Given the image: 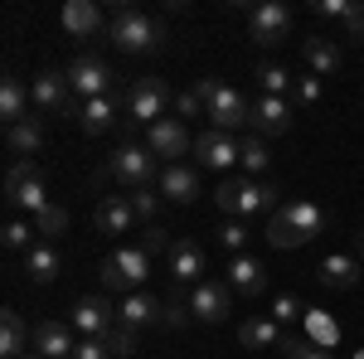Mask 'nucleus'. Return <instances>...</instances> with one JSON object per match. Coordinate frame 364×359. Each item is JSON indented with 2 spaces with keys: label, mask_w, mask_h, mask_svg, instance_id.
Instances as JSON below:
<instances>
[{
  "label": "nucleus",
  "mask_w": 364,
  "mask_h": 359,
  "mask_svg": "<svg viewBox=\"0 0 364 359\" xmlns=\"http://www.w3.org/2000/svg\"><path fill=\"white\" fill-rule=\"evenodd\" d=\"M68 87H73V102H92V97H112L107 87H112V68L102 63V58H73L68 63Z\"/></svg>",
  "instance_id": "7"
},
{
  "label": "nucleus",
  "mask_w": 364,
  "mask_h": 359,
  "mask_svg": "<svg viewBox=\"0 0 364 359\" xmlns=\"http://www.w3.org/2000/svg\"><path fill=\"white\" fill-rule=\"evenodd\" d=\"M195 161L204 170H224L228 175L233 166H243V146L228 136V132H214V127H209L204 136H195Z\"/></svg>",
  "instance_id": "9"
},
{
  "label": "nucleus",
  "mask_w": 364,
  "mask_h": 359,
  "mask_svg": "<svg viewBox=\"0 0 364 359\" xmlns=\"http://www.w3.org/2000/svg\"><path fill=\"white\" fill-rule=\"evenodd\" d=\"M146 272H151V252H141V248H117L112 257H102V267H97L102 286H107V291H127V296L146 286Z\"/></svg>",
  "instance_id": "4"
},
{
  "label": "nucleus",
  "mask_w": 364,
  "mask_h": 359,
  "mask_svg": "<svg viewBox=\"0 0 364 359\" xmlns=\"http://www.w3.org/2000/svg\"><path fill=\"white\" fill-rule=\"evenodd\" d=\"M321 282H326V286H340V291H345V286H355V282H364V272H360V257H326V262H321Z\"/></svg>",
  "instance_id": "31"
},
{
  "label": "nucleus",
  "mask_w": 364,
  "mask_h": 359,
  "mask_svg": "<svg viewBox=\"0 0 364 359\" xmlns=\"http://www.w3.org/2000/svg\"><path fill=\"white\" fill-rule=\"evenodd\" d=\"M146 151L170 161V166H180V156L195 151V136H190V127L180 117H161L156 127H146Z\"/></svg>",
  "instance_id": "6"
},
{
  "label": "nucleus",
  "mask_w": 364,
  "mask_h": 359,
  "mask_svg": "<svg viewBox=\"0 0 364 359\" xmlns=\"http://www.w3.org/2000/svg\"><path fill=\"white\" fill-rule=\"evenodd\" d=\"M190 311H195V321H209V326L228 321V311H233V286H228V282H199L195 291H190Z\"/></svg>",
  "instance_id": "11"
},
{
  "label": "nucleus",
  "mask_w": 364,
  "mask_h": 359,
  "mask_svg": "<svg viewBox=\"0 0 364 359\" xmlns=\"http://www.w3.org/2000/svg\"><path fill=\"white\" fill-rule=\"evenodd\" d=\"M25 345H29V331H25V321H20V311H0V355L20 359V355H29Z\"/></svg>",
  "instance_id": "26"
},
{
  "label": "nucleus",
  "mask_w": 364,
  "mask_h": 359,
  "mask_svg": "<svg viewBox=\"0 0 364 359\" xmlns=\"http://www.w3.org/2000/svg\"><path fill=\"white\" fill-rule=\"evenodd\" d=\"M282 214L291 219V228H296L306 243L316 238V233H321V228H326V214H321V204H311V199H296V204H287Z\"/></svg>",
  "instance_id": "30"
},
{
  "label": "nucleus",
  "mask_w": 364,
  "mask_h": 359,
  "mask_svg": "<svg viewBox=\"0 0 364 359\" xmlns=\"http://www.w3.org/2000/svg\"><path fill=\"white\" fill-rule=\"evenodd\" d=\"M25 272H29V282H54L58 272H63V257H58V248H49V243H34V248L25 252Z\"/></svg>",
  "instance_id": "25"
},
{
  "label": "nucleus",
  "mask_w": 364,
  "mask_h": 359,
  "mask_svg": "<svg viewBox=\"0 0 364 359\" xmlns=\"http://www.w3.org/2000/svg\"><path fill=\"white\" fill-rule=\"evenodd\" d=\"M257 87H262L267 97H287L296 83H291V73H287L282 63H257Z\"/></svg>",
  "instance_id": "32"
},
{
  "label": "nucleus",
  "mask_w": 364,
  "mask_h": 359,
  "mask_svg": "<svg viewBox=\"0 0 364 359\" xmlns=\"http://www.w3.org/2000/svg\"><path fill=\"white\" fill-rule=\"evenodd\" d=\"M252 39L262 44V49H277L291 39V10L277 5V0H262V5H252Z\"/></svg>",
  "instance_id": "8"
},
{
  "label": "nucleus",
  "mask_w": 364,
  "mask_h": 359,
  "mask_svg": "<svg viewBox=\"0 0 364 359\" xmlns=\"http://www.w3.org/2000/svg\"><path fill=\"white\" fill-rule=\"evenodd\" d=\"M34 175H44L39 161H15V166L5 170V185H15V180H34Z\"/></svg>",
  "instance_id": "44"
},
{
  "label": "nucleus",
  "mask_w": 364,
  "mask_h": 359,
  "mask_svg": "<svg viewBox=\"0 0 364 359\" xmlns=\"http://www.w3.org/2000/svg\"><path fill=\"white\" fill-rule=\"evenodd\" d=\"M20 359H44V355H20Z\"/></svg>",
  "instance_id": "51"
},
{
  "label": "nucleus",
  "mask_w": 364,
  "mask_h": 359,
  "mask_svg": "<svg viewBox=\"0 0 364 359\" xmlns=\"http://www.w3.org/2000/svg\"><path fill=\"white\" fill-rule=\"evenodd\" d=\"M267 243H272V248H296V243H306V238H301V233L291 228V219L277 209V214H272V223H267Z\"/></svg>",
  "instance_id": "33"
},
{
  "label": "nucleus",
  "mask_w": 364,
  "mask_h": 359,
  "mask_svg": "<svg viewBox=\"0 0 364 359\" xmlns=\"http://www.w3.org/2000/svg\"><path fill=\"white\" fill-rule=\"evenodd\" d=\"M136 248H141V252H161V248L170 252V233L161 228V223H151V228H146V238H141Z\"/></svg>",
  "instance_id": "41"
},
{
  "label": "nucleus",
  "mask_w": 364,
  "mask_h": 359,
  "mask_svg": "<svg viewBox=\"0 0 364 359\" xmlns=\"http://www.w3.org/2000/svg\"><path fill=\"white\" fill-rule=\"evenodd\" d=\"M68 359H112V350H107L102 340H78V345H73V355H68Z\"/></svg>",
  "instance_id": "43"
},
{
  "label": "nucleus",
  "mask_w": 364,
  "mask_h": 359,
  "mask_svg": "<svg viewBox=\"0 0 364 359\" xmlns=\"http://www.w3.org/2000/svg\"><path fill=\"white\" fill-rule=\"evenodd\" d=\"M214 204H219V214L224 219H238V214H262V209H272L277 204V185H257V180H233L224 175L219 180V190H214Z\"/></svg>",
  "instance_id": "2"
},
{
  "label": "nucleus",
  "mask_w": 364,
  "mask_h": 359,
  "mask_svg": "<svg viewBox=\"0 0 364 359\" xmlns=\"http://www.w3.org/2000/svg\"><path fill=\"white\" fill-rule=\"evenodd\" d=\"M190 316H195V311H190V301H166V316H161V321H166V326H185Z\"/></svg>",
  "instance_id": "46"
},
{
  "label": "nucleus",
  "mask_w": 364,
  "mask_h": 359,
  "mask_svg": "<svg viewBox=\"0 0 364 359\" xmlns=\"http://www.w3.org/2000/svg\"><path fill=\"white\" fill-rule=\"evenodd\" d=\"M5 199L15 204V209H29L34 219L54 204L49 194H44V175H34V180H15V185H5Z\"/></svg>",
  "instance_id": "22"
},
{
  "label": "nucleus",
  "mask_w": 364,
  "mask_h": 359,
  "mask_svg": "<svg viewBox=\"0 0 364 359\" xmlns=\"http://www.w3.org/2000/svg\"><path fill=\"white\" fill-rule=\"evenodd\" d=\"M166 102H170V87L161 83V78H136V83H132V92H127L132 117H136V122H146V127H156V122H161Z\"/></svg>",
  "instance_id": "12"
},
{
  "label": "nucleus",
  "mask_w": 364,
  "mask_h": 359,
  "mask_svg": "<svg viewBox=\"0 0 364 359\" xmlns=\"http://www.w3.org/2000/svg\"><path fill=\"white\" fill-rule=\"evenodd\" d=\"M29 102H34V97H29V87L20 83V78H5V83H0V117H5L10 127L29 117Z\"/></svg>",
  "instance_id": "28"
},
{
  "label": "nucleus",
  "mask_w": 364,
  "mask_h": 359,
  "mask_svg": "<svg viewBox=\"0 0 364 359\" xmlns=\"http://www.w3.org/2000/svg\"><path fill=\"white\" fill-rule=\"evenodd\" d=\"M122 326H132V331H141V326H151V321H161L166 316V301H156L151 291H132L127 301H122Z\"/></svg>",
  "instance_id": "20"
},
{
  "label": "nucleus",
  "mask_w": 364,
  "mask_h": 359,
  "mask_svg": "<svg viewBox=\"0 0 364 359\" xmlns=\"http://www.w3.org/2000/svg\"><path fill=\"white\" fill-rule=\"evenodd\" d=\"M127 199H132V214H136V219L156 223V214H161V194H151V190H132Z\"/></svg>",
  "instance_id": "38"
},
{
  "label": "nucleus",
  "mask_w": 364,
  "mask_h": 359,
  "mask_svg": "<svg viewBox=\"0 0 364 359\" xmlns=\"http://www.w3.org/2000/svg\"><path fill=\"white\" fill-rule=\"evenodd\" d=\"M170 277L175 282H204V248L190 243V238H180V243H170Z\"/></svg>",
  "instance_id": "17"
},
{
  "label": "nucleus",
  "mask_w": 364,
  "mask_h": 359,
  "mask_svg": "<svg viewBox=\"0 0 364 359\" xmlns=\"http://www.w3.org/2000/svg\"><path fill=\"white\" fill-rule=\"evenodd\" d=\"M107 34L117 39V49H127V54H151V49H161L166 25H161V20H151L146 10H136V5H117Z\"/></svg>",
  "instance_id": "1"
},
{
  "label": "nucleus",
  "mask_w": 364,
  "mask_h": 359,
  "mask_svg": "<svg viewBox=\"0 0 364 359\" xmlns=\"http://www.w3.org/2000/svg\"><path fill=\"white\" fill-rule=\"evenodd\" d=\"M73 335H68V326L63 321H39L34 326V355H44V359H68L73 355Z\"/></svg>",
  "instance_id": "16"
},
{
  "label": "nucleus",
  "mask_w": 364,
  "mask_h": 359,
  "mask_svg": "<svg viewBox=\"0 0 364 359\" xmlns=\"http://www.w3.org/2000/svg\"><path fill=\"white\" fill-rule=\"evenodd\" d=\"M267 161H272V156H267V141H262V136H248V141H243V170H248V175H262V170H267Z\"/></svg>",
  "instance_id": "36"
},
{
  "label": "nucleus",
  "mask_w": 364,
  "mask_h": 359,
  "mask_svg": "<svg viewBox=\"0 0 364 359\" xmlns=\"http://www.w3.org/2000/svg\"><path fill=\"white\" fill-rule=\"evenodd\" d=\"M102 345H107V350H112V359H127V355H136V331H132V326H122V321H117L112 331L102 335Z\"/></svg>",
  "instance_id": "34"
},
{
  "label": "nucleus",
  "mask_w": 364,
  "mask_h": 359,
  "mask_svg": "<svg viewBox=\"0 0 364 359\" xmlns=\"http://www.w3.org/2000/svg\"><path fill=\"white\" fill-rule=\"evenodd\" d=\"M291 97H296V102H316V97H321V78H296Z\"/></svg>",
  "instance_id": "45"
},
{
  "label": "nucleus",
  "mask_w": 364,
  "mask_h": 359,
  "mask_svg": "<svg viewBox=\"0 0 364 359\" xmlns=\"http://www.w3.org/2000/svg\"><path fill=\"white\" fill-rule=\"evenodd\" d=\"M5 141H10V151H15L20 161H29V156L44 146V127H39V117H25V122H15V127L5 132Z\"/></svg>",
  "instance_id": "29"
},
{
  "label": "nucleus",
  "mask_w": 364,
  "mask_h": 359,
  "mask_svg": "<svg viewBox=\"0 0 364 359\" xmlns=\"http://www.w3.org/2000/svg\"><path fill=\"white\" fill-rule=\"evenodd\" d=\"M161 190H166V199H175V204H195L199 199V170L195 166H166L161 170Z\"/></svg>",
  "instance_id": "18"
},
{
  "label": "nucleus",
  "mask_w": 364,
  "mask_h": 359,
  "mask_svg": "<svg viewBox=\"0 0 364 359\" xmlns=\"http://www.w3.org/2000/svg\"><path fill=\"white\" fill-rule=\"evenodd\" d=\"M219 243H224V252H233V257H243L248 252V228L238 219H228L224 228H219Z\"/></svg>",
  "instance_id": "37"
},
{
  "label": "nucleus",
  "mask_w": 364,
  "mask_h": 359,
  "mask_svg": "<svg viewBox=\"0 0 364 359\" xmlns=\"http://www.w3.org/2000/svg\"><path fill=\"white\" fill-rule=\"evenodd\" d=\"M0 238H5V248H10V252H29V248H34V233H29V223H20V219L5 223Z\"/></svg>",
  "instance_id": "39"
},
{
  "label": "nucleus",
  "mask_w": 364,
  "mask_h": 359,
  "mask_svg": "<svg viewBox=\"0 0 364 359\" xmlns=\"http://www.w3.org/2000/svg\"><path fill=\"white\" fill-rule=\"evenodd\" d=\"M355 248H360V257H364V228H360V233H355Z\"/></svg>",
  "instance_id": "50"
},
{
  "label": "nucleus",
  "mask_w": 364,
  "mask_h": 359,
  "mask_svg": "<svg viewBox=\"0 0 364 359\" xmlns=\"http://www.w3.org/2000/svg\"><path fill=\"white\" fill-rule=\"evenodd\" d=\"M224 282L238 291V296H262V286H267V272H262V262L252 257V252H243V257H233L228 262Z\"/></svg>",
  "instance_id": "15"
},
{
  "label": "nucleus",
  "mask_w": 364,
  "mask_h": 359,
  "mask_svg": "<svg viewBox=\"0 0 364 359\" xmlns=\"http://www.w3.org/2000/svg\"><path fill=\"white\" fill-rule=\"evenodd\" d=\"M301 58L311 63V73H340V44L326 34H306L301 39Z\"/></svg>",
  "instance_id": "21"
},
{
  "label": "nucleus",
  "mask_w": 364,
  "mask_h": 359,
  "mask_svg": "<svg viewBox=\"0 0 364 359\" xmlns=\"http://www.w3.org/2000/svg\"><path fill=\"white\" fill-rule=\"evenodd\" d=\"M107 175H112L117 185H127V190H151V180H156V156H151L146 146H117L112 156H107Z\"/></svg>",
  "instance_id": "5"
},
{
  "label": "nucleus",
  "mask_w": 364,
  "mask_h": 359,
  "mask_svg": "<svg viewBox=\"0 0 364 359\" xmlns=\"http://www.w3.org/2000/svg\"><path fill=\"white\" fill-rule=\"evenodd\" d=\"M68 321H73V331H83L87 340H102V335L117 326V311L102 301V296H83V301L73 306V316H68Z\"/></svg>",
  "instance_id": "14"
},
{
  "label": "nucleus",
  "mask_w": 364,
  "mask_h": 359,
  "mask_svg": "<svg viewBox=\"0 0 364 359\" xmlns=\"http://www.w3.org/2000/svg\"><path fill=\"white\" fill-rule=\"evenodd\" d=\"M34 233H44V238H58V233H68V209H63V204H49V209L34 219Z\"/></svg>",
  "instance_id": "35"
},
{
  "label": "nucleus",
  "mask_w": 364,
  "mask_h": 359,
  "mask_svg": "<svg viewBox=\"0 0 364 359\" xmlns=\"http://www.w3.org/2000/svg\"><path fill=\"white\" fill-rule=\"evenodd\" d=\"M287 359H331V350H321V345H306V340H301Z\"/></svg>",
  "instance_id": "48"
},
{
  "label": "nucleus",
  "mask_w": 364,
  "mask_h": 359,
  "mask_svg": "<svg viewBox=\"0 0 364 359\" xmlns=\"http://www.w3.org/2000/svg\"><path fill=\"white\" fill-rule=\"evenodd\" d=\"M73 112H78V122H83L87 136H102L107 127L117 122V102L112 97H92V102H73Z\"/></svg>",
  "instance_id": "24"
},
{
  "label": "nucleus",
  "mask_w": 364,
  "mask_h": 359,
  "mask_svg": "<svg viewBox=\"0 0 364 359\" xmlns=\"http://www.w3.org/2000/svg\"><path fill=\"white\" fill-rule=\"evenodd\" d=\"M296 316H301V306H296V296H277V301H272V321H277V326H291Z\"/></svg>",
  "instance_id": "42"
},
{
  "label": "nucleus",
  "mask_w": 364,
  "mask_h": 359,
  "mask_svg": "<svg viewBox=\"0 0 364 359\" xmlns=\"http://www.w3.org/2000/svg\"><path fill=\"white\" fill-rule=\"evenodd\" d=\"M92 219H97L102 233H127V228L136 223V214H132V199H127V194H107V199L97 204V214H92Z\"/></svg>",
  "instance_id": "23"
},
{
  "label": "nucleus",
  "mask_w": 364,
  "mask_h": 359,
  "mask_svg": "<svg viewBox=\"0 0 364 359\" xmlns=\"http://www.w3.org/2000/svg\"><path fill=\"white\" fill-rule=\"evenodd\" d=\"M175 112H180V117H204V97H199V87L175 92Z\"/></svg>",
  "instance_id": "40"
},
{
  "label": "nucleus",
  "mask_w": 364,
  "mask_h": 359,
  "mask_svg": "<svg viewBox=\"0 0 364 359\" xmlns=\"http://www.w3.org/2000/svg\"><path fill=\"white\" fill-rule=\"evenodd\" d=\"M345 25H350V34H355V39H364V5H355V10H350V20H345Z\"/></svg>",
  "instance_id": "49"
},
{
  "label": "nucleus",
  "mask_w": 364,
  "mask_h": 359,
  "mask_svg": "<svg viewBox=\"0 0 364 359\" xmlns=\"http://www.w3.org/2000/svg\"><path fill=\"white\" fill-rule=\"evenodd\" d=\"M248 127H252V136H282L287 127H291V102L287 97H257V102H248Z\"/></svg>",
  "instance_id": "10"
},
{
  "label": "nucleus",
  "mask_w": 364,
  "mask_h": 359,
  "mask_svg": "<svg viewBox=\"0 0 364 359\" xmlns=\"http://www.w3.org/2000/svg\"><path fill=\"white\" fill-rule=\"evenodd\" d=\"M238 340L248 345V350H272L277 345L282 350V340H287V331H282L272 316H248L243 326H238Z\"/></svg>",
  "instance_id": "19"
},
{
  "label": "nucleus",
  "mask_w": 364,
  "mask_h": 359,
  "mask_svg": "<svg viewBox=\"0 0 364 359\" xmlns=\"http://www.w3.org/2000/svg\"><path fill=\"white\" fill-rule=\"evenodd\" d=\"M29 97H34V107H44V112L73 107V87H68V73H58V68H44V73H34V78H29Z\"/></svg>",
  "instance_id": "13"
},
{
  "label": "nucleus",
  "mask_w": 364,
  "mask_h": 359,
  "mask_svg": "<svg viewBox=\"0 0 364 359\" xmlns=\"http://www.w3.org/2000/svg\"><path fill=\"white\" fill-rule=\"evenodd\" d=\"M199 97H204V117L214 122V132H228L233 136L248 122V102H243L238 87L219 83V78H199Z\"/></svg>",
  "instance_id": "3"
},
{
  "label": "nucleus",
  "mask_w": 364,
  "mask_h": 359,
  "mask_svg": "<svg viewBox=\"0 0 364 359\" xmlns=\"http://www.w3.org/2000/svg\"><path fill=\"white\" fill-rule=\"evenodd\" d=\"M63 29L68 34H97L102 29V10L92 0H68L63 5Z\"/></svg>",
  "instance_id": "27"
},
{
  "label": "nucleus",
  "mask_w": 364,
  "mask_h": 359,
  "mask_svg": "<svg viewBox=\"0 0 364 359\" xmlns=\"http://www.w3.org/2000/svg\"><path fill=\"white\" fill-rule=\"evenodd\" d=\"M316 10H321V15H331V20H350V10H355V5H350V0H321Z\"/></svg>",
  "instance_id": "47"
}]
</instances>
